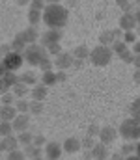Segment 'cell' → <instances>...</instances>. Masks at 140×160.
<instances>
[{
  "mask_svg": "<svg viewBox=\"0 0 140 160\" xmlns=\"http://www.w3.org/2000/svg\"><path fill=\"white\" fill-rule=\"evenodd\" d=\"M43 24L49 30H62L67 24V9L60 4H49L43 9Z\"/></svg>",
  "mask_w": 140,
  "mask_h": 160,
  "instance_id": "6da1fadb",
  "label": "cell"
},
{
  "mask_svg": "<svg viewBox=\"0 0 140 160\" xmlns=\"http://www.w3.org/2000/svg\"><path fill=\"white\" fill-rule=\"evenodd\" d=\"M118 134L125 140V142H133V143H138L140 142V123L131 118L122 121L120 128H118Z\"/></svg>",
  "mask_w": 140,
  "mask_h": 160,
  "instance_id": "7a4b0ae2",
  "label": "cell"
},
{
  "mask_svg": "<svg viewBox=\"0 0 140 160\" xmlns=\"http://www.w3.org/2000/svg\"><path fill=\"white\" fill-rule=\"evenodd\" d=\"M112 56H114V52H112V48L110 47H103V45H97V47H93L92 52H90V63L95 65V67H105V65H108L110 63V60H112Z\"/></svg>",
  "mask_w": 140,
  "mask_h": 160,
  "instance_id": "3957f363",
  "label": "cell"
},
{
  "mask_svg": "<svg viewBox=\"0 0 140 160\" xmlns=\"http://www.w3.org/2000/svg\"><path fill=\"white\" fill-rule=\"evenodd\" d=\"M47 56V48L45 47H41L39 43H36V45H28L26 47V50L23 52V58H24V62L26 63H30V65H39L43 60H45Z\"/></svg>",
  "mask_w": 140,
  "mask_h": 160,
  "instance_id": "277c9868",
  "label": "cell"
},
{
  "mask_svg": "<svg viewBox=\"0 0 140 160\" xmlns=\"http://www.w3.org/2000/svg\"><path fill=\"white\" fill-rule=\"evenodd\" d=\"M2 63H4V67L8 69V73H17V71L23 67L24 58H23V54H19V52H9L8 56H4Z\"/></svg>",
  "mask_w": 140,
  "mask_h": 160,
  "instance_id": "5b68a950",
  "label": "cell"
},
{
  "mask_svg": "<svg viewBox=\"0 0 140 160\" xmlns=\"http://www.w3.org/2000/svg\"><path fill=\"white\" fill-rule=\"evenodd\" d=\"M52 60H54V71H67L69 67L75 65V58L71 52H62Z\"/></svg>",
  "mask_w": 140,
  "mask_h": 160,
  "instance_id": "8992f818",
  "label": "cell"
},
{
  "mask_svg": "<svg viewBox=\"0 0 140 160\" xmlns=\"http://www.w3.org/2000/svg\"><path fill=\"white\" fill-rule=\"evenodd\" d=\"M97 140H99V143H103V145L108 147L110 143H114V142L118 140V130H116L114 127H103V128L99 130Z\"/></svg>",
  "mask_w": 140,
  "mask_h": 160,
  "instance_id": "52a82bcc",
  "label": "cell"
},
{
  "mask_svg": "<svg viewBox=\"0 0 140 160\" xmlns=\"http://www.w3.org/2000/svg\"><path fill=\"white\" fill-rule=\"evenodd\" d=\"M62 41V30H47L45 34L39 36V45L41 47H50V45H56Z\"/></svg>",
  "mask_w": 140,
  "mask_h": 160,
  "instance_id": "ba28073f",
  "label": "cell"
},
{
  "mask_svg": "<svg viewBox=\"0 0 140 160\" xmlns=\"http://www.w3.org/2000/svg\"><path fill=\"white\" fill-rule=\"evenodd\" d=\"M64 147L60 142H47L45 145V160H60Z\"/></svg>",
  "mask_w": 140,
  "mask_h": 160,
  "instance_id": "9c48e42d",
  "label": "cell"
},
{
  "mask_svg": "<svg viewBox=\"0 0 140 160\" xmlns=\"http://www.w3.org/2000/svg\"><path fill=\"white\" fill-rule=\"evenodd\" d=\"M138 26L137 19H135V13H123L120 17V24L118 28H122L123 32H135V28Z\"/></svg>",
  "mask_w": 140,
  "mask_h": 160,
  "instance_id": "30bf717a",
  "label": "cell"
},
{
  "mask_svg": "<svg viewBox=\"0 0 140 160\" xmlns=\"http://www.w3.org/2000/svg\"><path fill=\"white\" fill-rule=\"evenodd\" d=\"M62 147H64V153H71V155H73V153H77V151L82 149V142H80V138H77V136H69V138L64 140Z\"/></svg>",
  "mask_w": 140,
  "mask_h": 160,
  "instance_id": "8fae6325",
  "label": "cell"
},
{
  "mask_svg": "<svg viewBox=\"0 0 140 160\" xmlns=\"http://www.w3.org/2000/svg\"><path fill=\"white\" fill-rule=\"evenodd\" d=\"M13 130L17 132V134H21V132H26L28 130V125H30V116L28 114H19L15 119H13Z\"/></svg>",
  "mask_w": 140,
  "mask_h": 160,
  "instance_id": "7c38bea8",
  "label": "cell"
},
{
  "mask_svg": "<svg viewBox=\"0 0 140 160\" xmlns=\"http://www.w3.org/2000/svg\"><path fill=\"white\" fill-rule=\"evenodd\" d=\"M21 36H23V39L26 41V45H36L38 41H39V32H38V28H34V26H28V28H24L23 32H19Z\"/></svg>",
  "mask_w": 140,
  "mask_h": 160,
  "instance_id": "4fadbf2b",
  "label": "cell"
},
{
  "mask_svg": "<svg viewBox=\"0 0 140 160\" xmlns=\"http://www.w3.org/2000/svg\"><path fill=\"white\" fill-rule=\"evenodd\" d=\"M0 145H2V151L4 153H11V151H17L19 149V140L17 136H8V138H0Z\"/></svg>",
  "mask_w": 140,
  "mask_h": 160,
  "instance_id": "5bb4252c",
  "label": "cell"
},
{
  "mask_svg": "<svg viewBox=\"0 0 140 160\" xmlns=\"http://www.w3.org/2000/svg\"><path fill=\"white\" fill-rule=\"evenodd\" d=\"M47 89H49V88H45L43 84H38L36 88H32V89H30V101L43 102L45 97H47Z\"/></svg>",
  "mask_w": 140,
  "mask_h": 160,
  "instance_id": "9a60e30c",
  "label": "cell"
},
{
  "mask_svg": "<svg viewBox=\"0 0 140 160\" xmlns=\"http://www.w3.org/2000/svg\"><path fill=\"white\" fill-rule=\"evenodd\" d=\"M90 52H92V48H90V47H86V45H77V47L71 50L73 58H75V60H80V62L88 60V58H90Z\"/></svg>",
  "mask_w": 140,
  "mask_h": 160,
  "instance_id": "2e32d148",
  "label": "cell"
},
{
  "mask_svg": "<svg viewBox=\"0 0 140 160\" xmlns=\"http://www.w3.org/2000/svg\"><path fill=\"white\" fill-rule=\"evenodd\" d=\"M19 116V112L15 110V106H2L0 104V121H9L13 123V119Z\"/></svg>",
  "mask_w": 140,
  "mask_h": 160,
  "instance_id": "e0dca14e",
  "label": "cell"
},
{
  "mask_svg": "<svg viewBox=\"0 0 140 160\" xmlns=\"http://www.w3.org/2000/svg\"><path fill=\"white\" fill-rule=\"evenodd\" d=\"M90 157H93V158L97 160H108L110 158V153H108V147L106 145H103V143H97L95 147H93L92 153H88Z\"/></svg>",
  "mask_w": 140,
  "mask_h": 160,
  "instance_id": "ac0fdd59",
  "label": "cell"
},
{
  "mask_svg": "<svg viewBox=\"0 0 140 160\" xmlns=\"http://www.w3.org/2000/svg\"><path fill=\"white\" fill-rule=\"evenodd\" d=\"M39 78H41V77H38L34 71H26V73H23V75L19 77V80H21L23 84H26L28 88H36V86L39 84Z\"/></svg>",
  "mask_w": 140,
  "mask_h": 160,
  "instance_id": "d6986e66",
  "label": "cell"
},
{
  "mask_svg": "<svg viewBox=\"0 0 140 160\" xmlns=\"http://www.w3.org/2000/svg\"><path fill=\"white\" fill-rule=\"evenodd\" d=\"M26 19H28V26H34L36 28L39 22H43V11H38V9H30L28 8Z\"/></svg>",
  "mask_w": 140,
  "mask_h": 160,
  "instance_id": "ffe728a7",
  "label": "cell"
},
{
  "mask_svg": "<svg viewBox=\"0 0 140 160\" xmlns=\"http://www.w3.org/2000/svg\"><path fill=\"white\" fill-rule=\"evenodd\" d=\"M30 89H32V88H28L26 84H23V82L19 80V82L11 88V93H13L17 99H26V95H30Z\"/></svg>",
  "mask_w": 140,
  "mask_h": 160,
  "instance_id": "44dd1931",
  "label": "cell"
},
{
  "mask_svg": "<svg viewBox=\"0 0 140 160\" xmlns=\"http://www.w3.org/2000/svg\"><path fill=\"white\" fill-rule=\"evenodd\" d=\"M9 47H11V50H13V52H19V54H23V52L26 50V47H28V45H26V41L23 39V36H21V34H17V36L11 39Z\"/></svg>",
  "mask_w": 140,
  "mask_h": 160,
  "instance_id": "7402d4cb",
  "label": "cell"
},
{
  "mask_svg": "<svg viewBox=\"0 0 140 160\" xmlns=\"http://www.w3.org/2000/svg\"><path fill=\"white\" fill-rule=\"evenodd\" d=\"M58 82L56 78V71H49V73H41V78H39V84H43L45 88H50Z\"/></svg>",
  "mask_w": 140,
  "mask_h": 160,
  "instance_id": "603a6c76",
  "label": "cell"
},
{
  "mask_svg": "<svg viewBox=\"0 0 140 160\" xmlns=\"http://www.w3.org/2000/svg\"><path fill=\"white\" fill-rule=\"evenodd\" d=\"M114 41H116V38H114L112 30H103V32H101V36H99V45H103V47H112Z\"/></svg>",
  "mask_w": 140,
  "mask_h": 160,
  "instance_id": "cb8c5ba5",
  "label": "cell"
},
{
  "mask_svg": "<svg viewBox=\"0 0 140 160\" xmlns=\"http://www.w3.org/2000/svg\"><path fill=\"white\" fill-rule=\"evenodd\" d=\"M15 110L19 114H28L30 112V99H17L15 101Z\"/></svg>",
  "mask_w": 140,
  "mask_h": 160,
  "instance_id": "d4e9b609",
  "label": "cell"
},
{
  "mask_svg": "<svg viewBox=\"0 0 140 160\" xmlns=\"http://www.w3.org/2000/svg\"><path fill=\"white\" fill-rule=\"evenodd\" d=\"M17 140H19V145L26 147V145H32V142H34V134H32L30 130H26V132L17 134Z\"/></svg>",
  "mask_w": 140,
  "mask_h": 160,
  "instance_id": "484cf974",
  "label": "cell"
},
{
  "mask_svg": "<svg viewBox=\"0 0 140 160\" xmlns=\"http://www.w3.org/2000/svg\"><path fill=\"white\" fill-rule=\"evenodd\" d=\"M23 153L26 155V158H41V149L39 147H36V145H26L24 149H23Z\"/></svg>",
  "mask_w": 140,
  "mask_h": 160,
  "instance_id": "4316f807",
  "label": "cell"
},
{
  "mask_svg": "<svg viewBox=\"0 0 140 160\" xmlns=\"http://www.w3.org/2000/svg\"><path fill=\"white\" fill-rule=\"evenodd\" d=\"M15 130H13V125L9 121H0V138H8L11 136Z\"/></svg>",
  "mask_w": 140,
  "mask_h": 160,
  "instance_id": "83f0119b",
  "label": "cell"
},
{
  "mask_svg": "<svg viewBox=\"0 0 140 160\" xmlns=\"http://www.w3.org/2000/svg\"><path fill=\"white\" fill-rule=\"evenodd\" d=\"M38 69L41 71V73H49V71H54V60L50 58V56H47L45 60L38 65Z\"/></svg>",
  "mask_w": 140,
  "mask_h": 160,
  "instance_id": "f1b7e54d",
  "label": "cell"
},
{
  "mask_svg": "<svg viewBox=\"0 0 140 160\" xmlns=\"http://www.w3.org/2000/svg\"><path fill=\"white\" fill-rule=\"evenodd\" d=\"M15 101H17V97H15L11 91H8V93H4V95H2L0 104H2V106H15Z\"/></svg>",
  "mask_w": 140,
  "mask_h": 160,
  "instance_id": "f546056e",
  "label": "cell"
},
{
  "mask_svg": "<svg viewBox=\"0 0 140 160\" xmlns=\"http://www.w3.org/2000/svg\"><path fill=\"white\" fill-rule=\"evenodd\" d=\"M120 151H122L125 157H131V155H135V151H137V143L127 142V143H123V145L120 147Z\"/></svg>",
  "mask_w": 140,
  "mask_h": 160,
  "instance_id": "4dcf8cb0",
  "label": "cell"
},
{
  "mask_svg": "<svg viewBox=\"0 0 140 160\" xmlns=\"http://www.w3.org/2000/svg\"><path fill=\"white\" fill-rule=\"evenodd\" d=\"M80 142H82V149H86L88 153H92V151H93V147L97 145L95 138H92V136H86V138H82Z\"/></svg>",
  "mask_w": 140,
  "mask_h": 160,
  "instance_id": "1f68e13d",
  "label": "cell"
},
{
  "mask_svg": "<svg viewBox=\"0 0 140 160\" xmlns=\"http://www.w3.org/2000/svg\"><path fill=\"white\" fill-rule=\"evenodd\" d=\"M122 41H123L125 45H135V43L138 41V36H137V32H123Z\"/></svg>",
  "mask_w": 140,
  "mask_h": 160,
  "instance_id": "d6a6232c",
  "label": "cell"
},
{
  "mask_svg": "<svg viewBox=\"0 0 140 160\" xmlns=\"http://www.w3.org/2000/svg\"><path fill=\"white\" fill-rule=\"evenodd\" d=\"M116 4L123 9V13H133V0H116Z\"/></svg>",
  "mask_w": 140,
  "mask_h": 160,
  "instance_id": "836d02e7",
  "label": "cell"
},
{
  "mask_svg": "<svg viewBox=\"0 0 140 160\" xmlns=\"http://www.w3.org/2000/svg\"><path fill=\"white\" fill-rule=\"evenodd\" d=\"M62 52H64V50H62V45H60V43L47 47V54H49L50 58H56V56H58V54H62Z\"/></svg>",
  "mask_w": 140,
  "mask_h": 160,
  "instance_id": "e575fe53",
  "label": "cell"
},
{
  "mask_svg": "<svg viewBox=\"0 0 140 160\" xmlns=\"http://www.w3.org/2000/svg\"><path fill=\"white\" fill-rule=\"evenodd\" d=\"M43 112V102H38V101H30V114L38 116Z\"/></svg>",
  "mask_w": 140,
  "mask_h": 160,
  "instance_id": "d590c367",
  "label": "cell"
},
{
  "mask_svg": "<svg viewBox=\"0 0 140 160\" xmlns=\"http://www.w3.org/2000/svg\"><path fill=\"white\" fill-rule=\"evenodd\" d=\"M4 80H6V84L9 86V89L19 82V77H17V73H6V77H4Z\"/></svg>",
  "mask_w": 140,
  "mask_h": 160,
  "instance_id": "8d00e7d4",
  "label": "cell"
},
{
  "mask_svg": "<svg viewBox=\"0 0 140 160\" xmlns=\"http://www.w3.org/2000/svg\"><path fill=\"white\" fill-rule=\"evenodd\" d=\"M8 160H26V155L23 153V149H17V151L8 153Z\"/></svg>",
  "mask_w": 140,
  "mask_h": 160,
  "instance_id": "74e56055",
  "label": "cell"
},
{
  "mask_svg": "<svg viewBox=\"0 0 140 160\" xmlns=\"http://www.w3.org/2000/svg\"><path fill=\"white\" fill-rule=\"evenodd\" d=\"M47 8L45 0H30V9H38V11H43Z\"/></svg>",
  "mask_w": 140,
  "mask_h": 160,
  "instance_id": "f35d334b",
  "label": "cell"
},
{
  "mask_svg": "<svg viewBox=\"0 0 140 160\" xmlns=\"http://www.w3.org/2000/svg\"><path fill=\"white\" fill-rule=\"evenodd\" d=\"M32 145H36V147H43V145H47V142H45V136L43 134H38V136H34V142H32Z\"/></svg>",
  "mask_w": 140,
  "mask_h": 160,
  "instance_id": "ab89813d",
  "label": "cell"
},
{
  "mask_svg": "<svg viewBox=\"0 0 140 160\" xmlns=\"http://www.w3.org/2000/svg\"><path fill=\"white\" fill-rule=\"evenodd\" d=\"M99 130H101V128H99L97 125H90V127H88V136H92V138L99 136Z\"/></svg>",
  "mask_w": 140,
  "mask_h": 160,
  "instance_id": "60d3db41",
  "label": "cell"
},
{
  "mask_svg": "<svg viewBox=\"0 0 140 160\" xmlns=\"http://www.w3.org/2000/svg\"><path fill=\"white\" fill-rule=\"evenodd\" d=\"M8 91H11L9 86L6 84V80L4 78H0V95H4V93H8Z\"/></svg>",
  "mask_w": 140,
  "mask_h": 160,
  "instance_id": "b9f144b4",
  "label": "cell"
},
{
  "mask_svg": "<svg viewBox=\"0 0 140 160\" xmlns=\"http://www.w3.org/2000/svg\"><path fill=\"white\" fill-rule=\"evenodd\" d=\"M9 52H13L9 45H2V47H0V56H2V58H4V56H8Z\"/></svg>",
  "mask_w": 140,
  "mask_h": 160,
  "instance_id": "7bdbcfd3",
  "label": "cell"
},
{
  "mask_svg": "<svg viewBox=\"0 0 140 160\" xmlns=\"http://www.w3.org/2000/svg\"><path fill=\"white\" fill-rule=\"evenodd\" d=\"M131 52L135 54V56H140V39L135 43V45H131Z\"/></svg>",
  "mask_w": 140,
  "mask_h": 160,
  "instance_id": "ee69618b",
  "label": "cell"
},
{
  "mask_svg": "<svg viewBox=\"0 0 140 160\" xmlns=\"http://www.w3.org/2000/svg\"><path fill=\"white\" fill-rule=\"evenodd\" d=\"M123 158H125V155H123L122 151H116V153L110 155V160H123Z\"/></svg>",
  "mask_w": 140,
  "mask_h": 160,
  "instance_id": "f6af8a7d",
  "label": "cell"
},
{
  "mask_svg": "<svg viewBox=\"0 0 140 160\" xmlns=\"http://www.w3.org/2000/svg\"><path fill=\"white\" fill-rule=\"evenodd\" d=\"M112 34H114V38H116V41L123 38V30H122V28H114V30H112Z\"/></svg>",
  "mask_w": 140,
  "mask_h": 160,
  "instance_id": "bcb514c9",
  "label": "cell"
},
{
  "mask_svg": "<svg viewBox=\"0 0 140 160\" xmlns=\"http://www.w3.org/2000/svg\"><path fill=\"white\" fill-rule=\"evenodd\" d=\"M65 77H67V75H65V71H56V78H58V82H64Z\"/></svg>",
  "mask_w": 140,
  "mask_h": 160,
  "instance_id": "7dc6e473",
  "label": "cell"
},
{
  "mask_svg": "<svg viewBox=\"0 0 140 160\" xmlns=\"http://www.w3.org/2000/svg\"><path fill=\"white\" fill-rule=\"evenodd\" d=\"M133 80L140 86V69H135V75H133Z\"/></svg>",
  "mask_w": 140,
  "mask_h": 160,
  "instance_id": "c3c4849f",
  "label": "cell"
},
{
  "mask_svg": "<svg viewBox=\"0 0 140 160\" xmlns=\"http://www.w3.org/2000/svg\"><path fill=\"white\" fill-rule=\"evenodd\" d=\"M133 65H135V69H140V56H135V60H133Z\"/></svg>",
  "mask_w": 140,
  "mask_h": 160,
  "instance_id": "681fc988",
  "label": "cell"
},
{
  "mask_svg": "<svg viewBox=\"0 0 140 160\" xmlns=\"http://www.w3.org/2000/svg\"><path fill=\"white\" fill-rule=\"evenodd\" d=\"M133 13H135V19H137V22L140 24V8H137V9H135Z\"/></svg>",
  "mask_w": 140,
  "mask_h": 160,
  "instance_id": "f907efd6",
  "label": "cell"
},
{
  "mask_svg": "<svg viewBox=\"0 0 140 160\" xmlns=\"http://www.w3.org/2000/svg\"><path fill=\"white\" fill-rule=\"evenodd\" d=\"M15 2H17L19 6H26V4L30 6V0H15Z\"/></svg>",
  "mask_w": 140,
  "mask_h": 160,
  "instance_id": "816d5d0a",
  "label": "cell"
},
{
  "mask_svg": "<svg viewBox=\"0 0 140 160\" xmlns=\"http://www.w3.org/2000/svg\"><path fill=\"white\" fill-rule=\"evenodd\" d=\"M60 2H62V0H45L47 6H49V4H60Z\"/></svg>",
  "mask_w": 140,
  "mask_h": 160,
  "instance_id": "f5cc1de1",
  "label": "cell"
},
{
  "mask_svg": "<svg viewBox=\"0 0 140 160\" xmlns=\"http://www.w3.org/2000/svg\"><path fill=\"white\" fill-rule=\"evenodd\" d=\"M123 160H140V158L137 157V155H131V157H125Z\"/></svg>",
  "mask_w": 140,
  "mask_h": 160,
  "instance_id": "db71d44e",
  "label": "cell"
},
{
  "mask_svg": "<svg viewBox=\"0 0 140 160\" xmlns=\"http://www.w3.org/2000/svg\"><path fill=\"white\" fill-rule=\"evenodd\" d=\"M135 155H137V157L140 158V142L137 143V151H135Z\"/></svg>",
  "mask_w": 140,
  "mask_h": 160,
  "instance_id": "11a10c76",
  "label": "cell"
},
{
  "mask_svg": "<svg viewBox=\"0 0 140 160\" xmlns=\"http://www.w3.org/2000/svg\"><path fill=\"white\" fill-rule=\"evenodd\" d=\"M133 106H137V108H140V97H138V99H135V102H133Z\"/></svg>",
  "mask_w": 140,
  "mask_h": 160,
  "instance_id": "9f6ffc18",
  "label": "cell"
},
{
  "mask_svg": "<svg viewBox=\"0 0 140 160\" xmlns=\"http://www.w3.org/2000/svg\"><path fill=\"white\" fill-rule=\"evenodd\" d=\"M0 99H2V95H0Z\"/></svg>",
  "mask_w": 140,
  "mask_h": 160,
  "instance_id": "6f0895ef",
  "label": "cell"
},
{
  "mask_svg": "<svg viewBox=\"0 0 140 160\" xmlns=\"http://www.w3.org/2000/svg\"><path fill=\"white\" fill-rule=\"evenodd\" d=\"M137 2H140V0H137Z\"/></svg>",
  "mask_w": 140,
  "mask_h": 160,
  "instance_id": "680465c9",
  "label": "cell"
},
{
  "mask_svg": "<svg viewBox=\"0 0 140 160\" xmlns=\"http://www.w3.org/2000/svg\"><path fill=\"white\" fill-rule=\"evenodd\" d=\"M138 4H140V2H138Z\"/></svg>",
  "mask_w": 140,
  "mask_h": 160,
  "instance_id": "91938a15",
  "label": "cell"
}]
</instances>
